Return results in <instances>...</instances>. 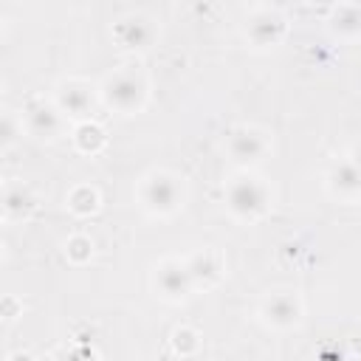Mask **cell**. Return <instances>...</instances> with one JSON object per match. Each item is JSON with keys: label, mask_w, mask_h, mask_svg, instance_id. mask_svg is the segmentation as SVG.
I'll use <instances>...</instances> for the list:
<instances>
[{"label": "cell", "mask_w": 361, "mask_h": 361, "mask_svg": "<svg viewBox=\"0 0 361 361\" xmlns=\"http://www.w3.org/2000/svg\"><path fill=\"white\" fill-rule=\"evenodd\" d=\"M102 197H99V189L90 186V183H76L68 197H65V209L73 214V217H90L96 209H99Z\"/></svg>", "instance_id": "obj_16"}, {"label": "cell", "mask_w": 361, "mask_h": 361, "mask_svg": "<svg viewBox=\"0 0 361 361\" xmlns=\"http://www.w3.org/2000/svg\"><path fill=\"white\" fill-rule=\"evenodd\" d=\"M65 257L73 265L90 262V257H93V240L87 234H71L68 243H65Z\"/></svg>", "instance_id": "obj_17"}, {"label": "cell", "mask_w": 361, "mask_h": 361, "mask_svg": "<svg viewBox=\"0 0 361 361\" xmlns=\"http://www.w3.org/2000/svg\"><path fill=\"white\" fill-rule=\"evenodd\" d=\"M20 121H23V130H25L31 138L54 141V138L62 135L68 118L59 113V107H56L54 99L31 96V99H25V104L20 107Z\"/></svg>", "instance_id": "obj_4"}, {"label": "cell", "mask_w": 361, "mask_h": 361, "mask_svg": "<svg viewBox=\"0 0 361 361\" xmlns=\"http://www.w3.org/2000/svg\"><path fill=\"white\" fill-rule=\"evenodd\" d=\"M99 99L104 107L121 113V116H135L147 107L149 99V82L138 71V65H121L113 68L102 85H99Z\"/></svg>", "instance_id": "obj_1"}, {"label": "cell", "mask_w": 361, "mask_h": 361, "mask_svg": "<svg viewBox=\"0 0 361 361\" xmlns=\"http://www.w3.org/2000/svg\"><path fill=\"white\" fill-rule=\"evenodd\" d=\"M113 37L127 51H147L155 42L158 28L147 14H130V17H124L113 25Z\"/></svg>", "instance_id": "obj_10"}, {"label": "cell", "mask_w": 361, "mask_h": 361, "mask_svg": "<svg viewBox=\"0 0 361 361\" xmlns=\"http://www.w3.org/2000/svg\"><path fill=\"white\" fill-rule=\"evenodd\" d=\"M186 268L192 274V282H195V290H209L214 285H220L223 274H226V262H223V254L214 251V248H200L195 254L186 257Z\"/></svg>", "instance_id": "obj_11"}, {"label": "cell", "mask_w": 361, "mask_h": 361, "mask_svg": "<svg viewBox=\"0 0 361 361\" xmlns=\"http://www.w3.org/2000/svg\"><path fill=\"white\" fill-rule=\"evenodd\" d=\"M271 147H274L271 133L262 130V127H257V124H240L226 138V155L237 166H243V169L259 164L271 152Z\"/></svg>", "instance_id": "obj_5"}, {"label": "cell", "mask_w": 361, "mask_h": 361, "mask_svg": "<svg viewBox=\"0 0 361 361\" xmlns=\"http://www.w3.org/2000/svg\"><path fill=\"white\" fill-rule=\"evenodd\" d=\"M172 350L180 355V358H189L200 350V333L192 330V327H175L172 330Z\"/></svg>", "instance_id": "obj_18"}, {"label": "cell", "mask_w": 361, "mask_h": 361, "mask_svg": "<svg viewBox=\"0 0 361 361\" xmlns=\"http://www.w3.org/2000/svg\"><path fill=\"white\" fill-rule=\"evenodd\" d=\"M327 192L341 203H355L361 197V166H355L350 158L336 161L327 172Z\"/></svg>", "instance_id": "obj_12"}, {"label": "cell", "mask_w": 361, "mask_h": 361, "mask_svg": "<svg viewBox=\"0 0 361 361\" xmlns=\"http://www.w3.org/2000/svg\"><path fill=\"white\" fill-rule=\"evenodd\" d=\"M104 144H107V133H104V127L99 121L90 118V121H82V124L73 127V147L79 152L96 155V152L104 149Z\"/></svg>", "instance_id": "obj_15"}, {"label": "cell", "mask_w": 361, "mask_h": 361, "mask_svg": "<svg viewBox=\"0 0 361 361\" xmlns=\"http://www.w3.org/2000/svg\"><path fill=\"white\" fill-rule=\"evenodd\" d=\"M152 288L166 302H186L195 293V282L186 268V259H178V257L161 259L152 274Z\"/></svg>", "instance_id": "obj_7"}, {"label": "cell", "mask_w": 361, "mask_h": 361, "mask_svg": "<svg viewBox=\"0 0 361 361\" xmlns=\"http://www.w3.org/2000/svg\"><path fill=\"white\" fill-rule=\"evenodd\" d=\"M285 34H288V20L279 8L259 6L245 20V39L254 48H274L285 39Z\"/></svg>", "instance_id": "obj_9"}, {"label": "cell", "mask_w": 361, "mask_h": 361, "mask_svg": "<svg viewBox=\"0 0 361 361\" xmlns=\"http://www.w3.org/2000/svg\"><path fill=\"white\" fill-rule=\"evenodd\" d=\"M330 31L344 37V39H353L361 34V8L353 6V3H338L330 8Z\"/></svg>", "instance_id": "obj_14"}, {"label": "cell", "mask_w": 361, "mask_h": 361, "mask_svg": "<svg viewBox=\"0 0 361 361\" xmlns=\"http://www.w3.org/2000/svg\"><path fill=\"white\" fill-rule=\"evenodd\" d=\"M257 316L265 327H274V330H290L302 322L305 316V305L296 293L290 290H276V293H268L259 307H257Z\"/></svg>", "instance_id": "obj_8"}, {"label": "cell", "mask_w": 361, "mask_h": 361, "mask_svg": "<svg viewBox=\"0 0 361 361\" xmlns=\"http://www.w3.org/2000/svg\"><path fill=\"white\" fill-rule=\"evenodd\" d=\"M271 186L265 183V178L240 169L234 178H228L226 189H223V203L228 209V214L240 223H257L259 217L268 214L271 209Z\"/></svg>", "instance_id": "obj_2"}, {"label": "cell", "mask_w": 361, "mask_h": 361, "mask_svg": "<svg viewBox=\"0 0 361 361\" xmlns=\"http://www.w3.org/2000/svg\"><path fill=\"white\" fill-rule=\"evenodd\" d=\"M6 361H37V358L31 353H25V350H17V353H8Z\"/></svg>", "instance_id": "obj_23"}, {"label": "cell", "mask_w": 361, "mask_h": 361, "mask_svg": "<svg viewBox=\"0 0 361 361\" xmlns=\"http://www.w3.org/2000/svg\"><path fill=\"white\" fill-rule=\"evenodd\" d=\"M17 316H23V302H17V296L8 293V296L3 299V322L11 324Z\"/></svg>", "instance_id": "obj_20"}, {"label": "cell", "mask_w": 361, "mask_h": 361, "mask_svg": "<svg viewBox=\"0 0 361 361\" xmlns=\"http://www.w3.org/2000/svg\"><path fill=\"white\" fill-rule=\"evenodd\" d=\"M96 93H99V87H93L87 79H76V76H71V79L56 82L51 99L56 102V107H59V113H62L65 118L82 124V121H90V118H93Z\"/></svg>", "instance_id": "obj_6"}, {"label": "cell", "mask_w": 361, "mask_h": 361, "mask_svg": "<svg viewBox=\"0 0 361 361\" xmlns=\"http://www.w3.org/2000/svg\"><path fill=\"white\" fill-rule=\"evenodd\" d=\"M14 133H23L20 113L6 110V113H3V130H0V135H3V147H11V144H14V138H17Z\"/></svg>", "instance_id": "obj_19"}, {"label": "cell", "mask_w": 361, "mask_h": 361, "mask_svg": "<svg viewBox=\"0 0 361 361\" xmlns=\"http://www.w3.org/2000/svg\"><path fill=\"white\" fill-rule=\"evenodd\" d=\"M350 161H353L355 166H361V141L353 144V149H350Z\"/></svg>", "instance_id": "obj_24"}, {"label": "cell", "mask_w": 361, "mask_h": 361, "mask_svg": "<svg viewBox=\"0 0 361 361\" xmlns=\"http://www.w3.org/2000/svg\"><path fill=\"white\" fill-rule=\"evenodd\" d=\"M37 209V195L23 180H8L3 186V217L6 220H28Z\"/></svg>", "instance_id": "obj_13"}, {"label": "cell", "mask_w": 361, "mask_h": 361, "mask_svg": "<svg viewBox=\"0 0 361 361\" xmlns=\"http://www.w3.org/2000/svg\"><path fill=\"white\" fill-rule=\"evenodd\" d=\"M68 361H99V355L90 344H73L68 350Z\"/></svg>", "instance_id": "obj_21"}, {"label": "cell", "mask_w": 361, "mask_h": 361, "mask_svg": "<svg viewBox=\"0 0 361 361\" xmlns=\"http://www.w3.org/2000/svg\"><path fill=\"white\" fill-rule=\"evenodd\" d=\"M141 209L152 217H172L186 203V180L172 169H149L135 189Z\"/></svg>", "instance_id": "obj_3"}, {"label": "cell", "mask_w": 361, "mask_h": 361, "mask_svg": "<svg viewBox=\"0 0 361 361\" xmlns=\"http://www.w3.org/2000/svg\"><path fill=\"white\" fill-rule=\"evenodd\" d=\"M316 361H347V358H344L341 350H336V347H324V350L316 355Z\"/></svg>", "instance_id": "obj_22"}]
</instances>
